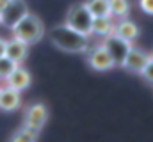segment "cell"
<instances>
[{"label": "cell", "mask_w": 153, "mask_h": 142, "mask_svg": "<svg viewBox=\"0 0 153 142\" xmlns=\"http://www.w3.org/2000/svg\"><path fill=\"white\" fill-rule=\"evenodd\" d=\"M4 82H5L7 87H11V89L22 92V91H25V89L30 85L32 78H30V73L25 70V68H22V64H20V66H16V68L13 70V73H11Z\"/></svg>", "instance_id": "10"}, {"label": "cell", "mask_w": 153, "mask_h": 142, "mask_svg": "<svg viewBox=\"0 0 153 142\" xmlns=\"http://www.w3.org/2000/svg\"><path fill=\"white\" fill-rule=\"evenodd\" d=\"M102 44H103V48L109 52L111 59L114 61V66L116 68H121V64H123V61H125V57H126L130 46H132V43L121 39L119 36H116L114 32H112V34H109V36L103 37V43H102Z\"/></svg>", "instance_id": "4"}, {"label": "cell", "mask_w": 153, "mask_h": 142, "mask_svg": "<svg viewBox=\"0 0 153 142\" xmlns=\"http://www.w3.org/2000/svg\"><path fill=\"white\" fill-rule=\"evenodd\" d=\"M5 57H9L16 64H22L29 57V44L16 37L5 39Z\"/></svg>", "instance_id": "9"}, {"label": "cell", "mask_w": 153, "mask_h": 142, "mask_svg": "<svg viewBox=\"0 0 153 142\" xmlns=\"http://www.w3.org/2000/svg\"><path fill=\"white\" fill-rule=\"evenodd\" d=\"M85 7H87V11L91 13L93 18H98V16H111L109 0H87V2H85Z\"/></svg>", "instance_id": "15"}, {"label": "cell", "mask_w": 153, "mask_h": 142, "mask_svg": "<svg viewBox=\"0 0 153 142\" xmlns=\"http://www.w3.org/2000/svg\"><path fill=\"white\" fill-rule=\"evenodd\" d=\"M38 139H39V130L30 128V126H22L20 130H16L9 137V142H38Z\"/></svg>", "instance_id": "14"}, {"label": "cell", "mask_w": 153, "mask_h": 142, "mask_svg": "<svg viewBox=\"0 0 153 142\" xmlns=\"http://www.w3.org/2000/svg\"><path fill=\"white\" fill-rule=\"evenodd\" d=\"M112 32H114V21H112L111 16H98V18H93L91 34L105 37V36L112 34Z\"/></svg>", "instance_id": "13"}, {"label": "cell", "mask_w": 153, "mask_h": 142, "mask_svg": "<svg viewBox=\"0 0 153 142\" xmlns=\"http://www.w3.org/2000/svg\"><path fill=\"white\" fill-rule=\"evenodd\" d=\"M148 61H150V53L144 52L143 48H137V46L132 44L128 53H126V57H125V61H123V64H121V68H125L130 73L139 75L143 71V68L148 64Z\"/></svg>", "instance_id": "8"}, {"label": "cell", "mask_w": 153, "mask_h": 142, "mask_svg": "<svg viewBox=\"0 0 153 142\" xmlns=\"http://www.w3.org/2000/svg\"><path fill=\"white\" fill-rule=\"evenodd\" d=\"M48 39L55 48H59L66 53H85L87 48L91 46L89 36L76 32L66 23H61V25H55L53 29H50Z\"/></svg>", "instance_id": "1"}, {"label": "cell", "mask_w": 153, "mask_h": 142, "mask_svg": "<svg viewBox=\"0 0 153 142\" xmlns=\"http://www.w3.org/2000/svg\"><path fill=\"white\" fill-rule=\"evenodd\" d=\"M150 57H152V59H153V50H152V53H150Z\"/></svg>", "instance_id": "22"}, {"label": "cell", "mask_w": 153, "mask_h": 142, "mask_svg": "<svg viewBox=\"0 0 153 142\" xmlns=\"http://www.w3.org/2000/svg\"><path fill=\"white\" fill-rule=\"evenodd\" d=\"M46 121H48V108L43 103H30L23 110V126H30L41 132Z\"/></svg>", "instance_id": "7"}, {"label": "cell", "mask_w": 153, "mask_h": 142, "mask_svg": "<svg viewBox=\"0 0 153 142\" xmlns=\"http://www.w3.org/2000/svg\"><path fill=\"white\" fill-rule=\"evenodd\" d=\"M22 105V96L18 91L11 87H0V110L4 112H14Z\"/></svg>", "instance_id": "11"}, {"label": "cell", "mask_w": 153, "mask_h": 142, "mask_svg": "<svg viewBox=\"0 0 153 142\" xmlns=\"http://www.w3.org/2000/svg\"><path fill=\"white\" fill-rule=\"evenodd\" d=\"M16 66H20V64H16L14 61H11L9 57H0V80H5L11 73H13V70L16 68Z\"/></svg>", "instance_id": "17"}, {"label": "cell", "mask_w": 153, "mask_h": 142, "mask_svg": "<svg viewBox=\"0 0 153 142\" xmlns=\"http://www.w3.org/2000/svg\"><path fill=\"white\" fill-rule=\"evenodd\" d=\"M29 11L27 4L23 0H11L7 4V7L0 13V25H5L7 29H13Z\"/></svg>", "instance_id": "5"}, {"label": "cell", "mask_w": 153, "mask_h": 142, "mask_svg": "<svg viewBox=\"0 0 153 142\" xmlns=\"http://www.w3.org/2000/svg\"><path fill=\"white\" fill-rule=\"evenodd\" d=\"M64 23L68 27H71L73 30L80 32L84 36H91V23H93V16L87 11L85 4H73L64 18Z\"/></svg>", "instance_id": "3"}, {"label": "cell", "mask_w": 153, "mask_h": 142, "mask_svg": "<svg viewBox=\"0 0 153 142\" xmlns=\"http://www.w3.org/2000/svg\"><path fill=\"white\" fill-rule=\"evenodd\" d=\"M85 53H87V64L94 71H109L116 68L114 61L111 59V55L103 48V44H98V46H93V48L89 46Z\"/></svg>", "instance_id": "6"}, {"label": "cell", "mask_w": 153, "mask_h": 142, "mask_svg": "<svg viewBox=\"0 0 153 142\" xmlns=\"http://www.w3.org/2000/svg\"><path fill=\"white\" fill-rule=\"evenodd\" d=\"M143 78H144V82H148L150 85H153V59L150 57V61H148V64L143 68V71L139 73Z\"/></svg>", "instance_id": "18"}, {"label": "cell", "mask_w": 153, "mask_h": 142, "mask_svg": "<svg viewBox=\"0 0 153 142\" xmlns=\"http://www.w3.org/2000/svg\"><path fill=\"white\" fill-rule=\"evenodd\" d=\"M4 55H5V39L0 37V57H4Z\"/></svg>", "instance_id": "20"}, {"label": "cell", "mask_w": 153, "mask_h": 142, "mask_svg": "<svg viewBox=\"0 0 153 142\" xmlns=\"http://www.w3.org/2000/svg\"><path fill=\"white\" fill-rule=\"evenodd\" d=\"M109 11L111 16L116 18H128L130 14V2L128 0H109Z\"/></svg>", "instance_id": "16"}, {"label": "cell", "mask_w": 153, "mask_h": 142, "mask_svg": "<svg viewBox=\"0 0 153 142\" xmlns=\"http://www.w3.org/2000/svg\"><path fill=\"white\" fill-rule=\"evenodd\" d=\"M11 32H13V37H16V39H20V41H23V43H27L29 46L30 44H36L39 43L43 37H45V23L41 21V18L36 16V14H32V13H27L13 29H11Z\"/></svg>", "instance_id": "2"}, {"label": "cell", "mask_w": 153, "mask_h": 142, "mask_svg": "<svg viewBox=\"0 0 153 142\" xmlns=\"http://www.w3.org/2000/svg\"><path fill=\"white\" fill-rule=\"evenodd\" d=\"M114 34L119 36L121 39L128 41V43H134L137 37H139V27L128 20V18H121L117 23H114Z\"/></svg>", "instance_id": "12"}, {"label": "cell", "mask_w": 153, "mask_h": 142, "mask_svg": "<svg viewBox=\"0 0 153 142\" xmlns=\"http://www.w3.org/2000/svg\"><path fill=\"white\" fill-rule=\"evenodd\" d=\"M9 2H11V0H0V13L7 7V4H9Z\"/></svg>", "instance_id": "21"}, {"label": "cell", "mask_w": 153, "mask_h": 142, "mask_svg": "<svg viewBox=\"0 0 153 142\" xmlns=\"http://www.w3.org/2000/svg\"><path fill=\"white\" fill-rule=\"evenodd\" d=\"M139 7L143 9V13L153 14V0H139Z\"/></svg>", "instance_id": "19"}]
</instances>
